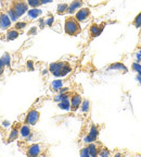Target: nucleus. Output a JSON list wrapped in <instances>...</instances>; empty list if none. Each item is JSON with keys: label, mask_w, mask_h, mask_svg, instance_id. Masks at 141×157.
<instances>
[{"label": "nucleus", "mask_w": 141, "mask_h": 157, "mask_svg": "<svg viewBox=\"0 0 141 157\" xmlns=\"http://www.w3.org/2000/svg\"><path fill=\"white\" fill-rule=\"evenodd\" d=\"M140 54H141V49H140Z\"/></svg>", "instance_id": "nucleus-35"}, {"label": "nucleus", "mask_w": 141, "mask_h": 157, "mask_svg": "<svg viewBox=\"0 0 141 157\" xmlns=\"http://www.w3.org/2000/svg\"><path fill=\"white\" fill-rule=\"evenodd\" d=\"M67 10H68L67 3H59L58 8H56V13L59 15H64L65 13H67Z\"/></svg>", "instance_id": "nucleus-18"}, {"label": "nucleus", "mask_w": 141, "mask_h": 157, "mask_svg": "<svg viewBox=\"0 0 141 157\" xmlns=\"http://www.w3.org/2000/svg\"><path fill=\"white\" fill-rule=\"evenodd\" d=\"M42 13V11L40 9H38V8H32V9H29L28 11H27V15H28V17H31V19H36V17H38Z\"/></svg>", "instance_id": "nucleus-17"}, {"label": "nucleus", "mask_w": 141, "mask_h": 157, "mask_svg": "<svg viewBox=\"0 0 141 157\" xmlns=\"http://www.w3.org/2000/svg\"><path fill=\"white\" fill-rule=\"evenodd\" d=\"M40 1H42V5H47V3L52 2L53 0H40Z\"/></svg>", "instance_id": "nucleus-33"}, {"label": "nucleus", "mask_w": 141, "mask_h": 157, "mask_svg": "<svg viewBox=\"0 0 141 157\" xmlns=\"http://www.w3.org/2000/svg\"><path fill=\"white\" fill-rule=\"evenodd\" d=\"M28 5L25 0H12V9L17 17H21L28 11Z\"/></svg>", "instance_id": "nucleus-3"}, {"label": "nucleus", "mask_w": 141, "mask_h": 157, "mask_svg": "<svg viewBox=\"0 0 141 157\" xmlns=\"http://www.w3.org/2000/svg\"><path fill=\"white\" fill-rule=\"evenodd\" d=\"M90 14H91V11H90L89 8H80L79 10L76 11L75 17L79 22H85V21L88 20V17H90Z\"/></svg>", "instance_id": "nucleus-12"}, {"label": "nucleus", "mask_w": 141, "mask_h": 157, "mask_svg": "<svg viewBox=\"0 0 141 157\" xmlns=\"http://www.w3.org/2000/svg\"><path fill=\"white\" fill-rule=\"evenodd\" d=\"M110 70H122L124 73H126L128 70H127V68L124 66L123 63H121V62H116V63H113L111 64V66L109 67Z\"/></svg>", "instance_id": "nucleus-19"}, {"label": "nucleus", "mask_w": 141, "mask_h": 157, "mask_svg": "<svg viewBox=\"0 0 141 157\" xmlns=\"http://www.w3.org/2000/svg\"><path fill=\"white\" fill-rule=\"evenodd\" d=\"M83 5H84V0H73V1L68 5L67 13H70V14L76 13V11L83 7Z\"/></svg>", "instance_id": "nucleus-14"}, {"label": "nucleus", "mask_w": 141, "mask_h": 157, "mask_svg": "<svg viewBox=\"0 0 141 157\" xmlns=\"http://www.w3.org/2000/svg\"><path fill=\"white\" fill-rule=\"evenodd\" d=\"M136 78L141 83V73H138V75H137V78Z\"/></svg>", "instance_id": "nucleus-34"}, {"label": "nucleus", "mask_w": 141, "mask_h": 157, "mask_svg": "<svg viewBox=\"0 0 141 157\" xmlns=\"http://www.w3.org/2000/svg\"><path fill=\"white\" fill-rule=\"evenodd\" d=\"M101 146H102V144H101V143H97V141L92 143H89V144L87 145L88 151H89V156H91V157L98 156Z\"/></svg>", "instance_id": "nucleus-13"}, {"label": "nucleus", "mask_w": 141, "mask_h": 157, "mask_svg": "<svg viewBox=\"0 0 141 157\" xmlns=\"http://www.w3.org/2000/svg\"><path fill=\"white\" fill-rule=\"evenodd\" d=\"M107 25V23L103 22L101 24H97V23H92L89 27V35L91 38H96L99 35H101L102 31L104 29V26Z\"/></svg>", "instance_id": "nucleus-7"}, {"label": "nucleus", "mask_w": 141, "mask_h": 157, "mask_svg": "<svg viewBox=\"0 0 141 157\" xmlns=\"http://www.w3.org/2000/svg\"><path fill=\"white\" fill-rule=\"evenodd\" d=\"M19 36H20V31H17V29L12 27V29H8V33H7V35H5V39H7L8 42H11V40L16 39Z\"/></svg>", "instance_id": "nucleus-16"}, {"label": "nucleus", "mask_w": 141, "mask_h": 157, "mask_svg": "<svg viewBox=\"0 0 141 157\" xmlns=\"http://www.w3.org/2000/svg\"><path fill=\"white\" fill-rule=\"evenodd\" d=\"M28 5V7L31 8H39L42 6V1L40 0H25Z\"/></svg>", "instance_id": "nucleus-23"}, {"label": "nucleus", "mask_w": 141, "mask_h": 157, "mask_svg": "<svg viewBox=\"0 0 141 157\" xmlns=\"http://www.w3.org/2000/svg\"><path fill=\"white\" fill-rule=\"evenodd\" d=\"M36 32H37V27L34 26L28 31V35H34V34H36Z\"/></svg>", "instance_id": "nucleus-32"}, {"label": "nucleus", "mask_w": 141, "mask_h": 157, "mask_svg": "<svg viewBox=\"0 0 141 157\" xmlns=\"http://www.w3.org/2000/svg\"><path fill=\"white\" fill-rule=\"evenodd\" d=\"M80 107H81V111H83V113H88L90 109V101H88V99H84V101H81Z\"/></svg>", "instance_id": "nucleus-24"}, {"label": "nucleus", "mask_w": 141, "mask_h": 157, "mask_svg": "<svg viewBox=\"0 0 141 157\" xmlns=\"http://www.w3.org/2000/svg\"><path fill=\"white\" fill-rule=\"evenodd\" d=\"M0 2H1V10L9 15L12 22H16L19 17L15 15L14 11L12 9V0H0Z\"/></svg>", "instance_id": "nucleus-4"}, {"label": "nucleus", "mask_w": 141, "mask_h": 157, "mask_svg": "<svg viewBox=\"0 0 141 157\" xmlns=\"http://www.w3.org/2000/svg\"><path fill=\"white\" fill-rule=\"evenodd\" d=\"M61 87H63V81H62V80H54V81L51 83L52 91L59 92Z\"/></svg>", "instance_id": "nucleus-21"}, {"label": "nucleus", "mask_w": 141, "mask_h": 157, "mask_svg": "<svg viewBox=\"0 0 141 157\" xmlns=\"http://www.w3.org/2000/svg\"><path fill=\"white\" fill-rule=\"evenodd\" d=\"M98 136H99V128H98V125L92 124L90 127L89 133L84 137V142L87 143V144L96 142L98 140Z\"/></svg>", "instance_id": "nucleus-6"}, {"label": "nucleus", "mask_w": 141, "mask_h": 157, "mask_svg": "<svg viewBox=\"0 0 141 157\" xmlns=\"http://www.w3.org/2000/svg\"><path fill=\"white\" fill-rule=\"evenodd\" d=\"M39 119H40V113H39L38 110H36V109H31V110L26 113V117H25V119H24V123L33 127V125L37 124Z\"/></svg>", "instance_id": "nucleus-5"}, {"label": "nucleus", "mask_w": 141, "mask_h": 157, "mask_svg": "<svg viewBox=\"0 0 141 157\" xmlns=\"http://www.w3.org/2000/svg\"><path fill=\"white\" fill-rule=\"evenodd\" d=\"M26 68H27V70H28V71H34V70H35L34 61H33V60H27Z\"/></svg>", "instance_id": "nucleus-30"}, {"label": "nucleus", "mask_w": 141, "mask_h": 157, "mask_svg": "<svg viewBox=\"0 0 141 157\" xmlns=\"http://www.w3.org/2000/svg\"><path fill=\"white\" fill-rule=\"evenodd\" d=\"M0 11H1V9H0Z\"/></svg>", "instance_id": "nucleus-36"}, {"label": "nucleus", "mask_w": 141, "mask_h": 157, "mask_svg": "<svg viewBox=\"0 0 141 157\" xmlns=\"http://www.w3.org/2000/svg\"><path fill=\"white\" fill-rule=\"evenodd\" d=\"M110 154H111V153H110V151L107 150V147H104L102 145V146H101V148H100V151H99V155H98V156L107 157V156H110Z\"/></svg>", "instance_id": "nucleus-27"}, {"label": "nucleus", "mask_w": 141, "mask_h": 157, "mask_svg": "<svg viewBox=\"0 0 141 157\" xmlns=\"http://www.w3.org/2000/svg\"><path fill=\"white\" fill-rule=\"evenodd\" d=\"M79 154H80V156H83V157H88V156H89V151H88V147L85 146L84 148H81V150L79 151Z\"/></svg>", "instance_id": "nucleus-31"}, {"label": "nucleus", "mask_w": 141, "mask_h": 157, "mask_svg": "<svg viewBox=\"0 0 141 157\" xmlns=\"http://www.w3.org/2000/svg\"><path fill=\"white\" fill-rule=\"evenodd\" d=\"M64 32L68 36H77L81 32L80 22L77 21V19L75 17H73V15L65 17V21H64Z\"/></svg>", "instance_id": "nucleus-1"}, {"label": "nucleus", "mask_w": 141, "mask_h": 157, "mask_svg": "<svg viewBox=\"0 0 141 157\" xmlns=\"http://www.w3.org/2000/svg\"><path fill=\"white\" fill-rule=\"evenodd\" d=\"M132 25L135 27H141V12L136 15V17L132 21Z\"/></svg>", "instance_id": "nucleus-26"}, {"label": "nucleus", "mask_w": 141, "mask_h": 157, "mask_svg": "<svg viewBox=\"0 0 141 157\" xmlns=\"http://www.w3.org/2000/svg\"><path fill=\"white\" fill-rule=\"evenodd\" d=\"M20 135V124L19 123H14L11 128L9 137H8V142H13V141L17 140V137Z\"/></svg>", "instance_id": "nucleus-15"}, {"label": "nucleus", "mask_w": 141, "mask_h": 157, "mask_svg": "<svg viewBox=\"0 0 141 157\" xmlns=\"http://www.w3.org/2000/svg\"><path fill=\"white\" fill-rule=\"evenodd\" d=\"M64 64V61H56L52 62L49 66V71L51 72V74L56 78H61V70L62 67Z\"/></svg>", "instance_id": "nucleus-10"}, {"label": "nucleus", "mask_w": 141, "mask_h": 157, "mask_svg": "<svg viewBox=\"0 0 141 157\" xmlns=\"http://www.w3.org/2000/svg\"><path fill=\"white\" fill-rule=\"evenodd\" d=\"M27 24H28V23H27L26 21H21V22H16L14 24V26H13V29H17V31H22V29H24L25 27L27 26Z\"/></svg>", "instance_id": "nucleus-25"}, {"label": "nucleus", "mask_w": 141, "mask_h": 157, "mask_svg": "<svg viewBox=\"0 0 141 157\" xmlns=\"http://www.w3.org/2000/svg\"><path fill=\"white\" fill-rule=\"evenodd\" d=\"M45 22H46V26H49L51 27L52 25H53V22H54V17L52 14H50L48 17H47L46 20H45Z\"/></svg>", "instance_id": "nucleus-28"}, {"label": "nucleus", "mask_w": 141, "mask_h": 157, "mask_svg": "<svg viewBox=\"0 0 141 157\" xmlns=\"http://www.w3.org/2000/svg\"><path fill=\"white\" fill-rule=\"evenodd\" d=\"M20 134H21V136L24 139L25 142L32 140L33 139V131H32L31 125L26 124V123H24L23 125H21V127H20Z\"/></svg>", "instance_id": "nucleus-9"}, {"label": "nucleus", "mask_w": 141, "mask_h": 157, "mask_svg": "<svg viewBox=\"0 0 141 157\" xmlns=\"http://www.w3.org/2000/svg\"><path fill=\"white\" fill-rule=\"evenodd\" d=\"M132 69L134 71L138 72V73H141V64L139 63V62H134V63L132 64Z\"/></svg>", "instance_id": "nucleus-29"}, {"label": "nucleus", "mask_w": 141, "mask_h": 157, "mask_svg": "<svg viewBox=\"0 0 141 157\" xmlns=\"http://www.w3.org/2000/svg\"><path fill=\"white\" fill-rule=\"evenodd\" d=\"M70 71H72V68H70V66L67 63V62H64L63 67H62V70H61V78L66 76Z\"/></svg>", "instance_id": "nucleus-22"}, {"label": "nucleus", "mask_w": 141, "mask_h": 157, "mask_svg": "<svg viewBox=\"0 0 141 157\" xmlns=\"http://www.w3.org/2000/svg\"><path fill=\"white\" fill-rule=\"evenodd\" d=\"M19 146L22 148L24 154L29 157H36L44 155V151L46 150L44 147V144H42V143H34V144L31 145H25V141L24 142H19Z\"/></svg>", "instance_id": "nucleus-2"}, {"label": "nucleus", "mask_w": 141, "mask_h": 157, "mask_svg": "<svg viewBox=\"0 0 141 157\" xmlns=\"http://www.w3.org/2000/svg\"><path fill=\"white\" fill-rule=\"evenodd\" d=\"M58 106H59V108H61L63 110H70V98H68V99H64V101H59Z\"/></svg>", "instance_id": "nucleus-20"}, {"label": "nucleus", "mask_w": 141, "mask_h": 157, "mask_svg": "<svg viewBox=\"0 0 141 157\" xmlns=\"http://www.w3.org/2000/svg\"><path fill=\"white\" fill-rule=\"evenodd\" d=\"M12 25V21L10 19V17L5 12V11H0V29L5 31V29H11Z\"/></svg>", "instance_id": "nucleus-8"}, {"label": "nucleus", "mask_w": 141, "mask_h": 157, "mask_svg": "<svg viewBox=\"0 0 141 157\" xmlns=\"http://www.w3.org/2000/svg\"><path fill=\"white\" fill-rule=\"evenodd\" d=\"M81 101H83V98L79 94L77 93H73L70 95V110L72 111H76L80 108L81 105Z\"/></svg>", "instance_id": "nucleus-11"}]
</instances>
